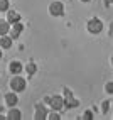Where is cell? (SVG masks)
Instances as JSON below:
<instances>
[{
    "mask_svg": "<svg viewBox=\"0 0 113 120\" xmlns=\"http://www.w3.org/2000/svg\"><path fill=\"white\" fill-rule=\"evenodd\" d=\"M81 118H83V120H93V118H95V117H93V112H91V110H84L83 115H81Z\"/></svg>",
    "mask_w": 113,
    "mask_h": 120,
    "instance_id": "e0dca14e",
    "label": "cell"
},
{
    "mask_svg": "<svg viewBox=\"0 0 113 120\" xmlns=\"http://www.w3.org/2000/svg\"><path fill=\"white\" fill-rule=\"evenodd\" d=\"M62 97H64V108H76L79 105V100L73 97V91L69 88H64Z\"/></svg>",
    "mask_w": 113,
    "mask_h": 120,
    "instance_id": "3957f363",
    "label": "cell"
},
{
    "mask_svg": "<svg viewBox=\"0 0 113 120\" xmlns=\"http://www.w3.org/2000/svg\"><path fill=\"white\" fill-rule=\"evenodd\" d=\"M7 20H9L10 24L20 22V14H19L17 10H12V9H9V10H7Z\"/></svg>",
    "mask_w": 113,
    "mask_h": 120,
    "instance_id": "7c38bea8",
    "label": "cell"
},
{
    "mask_svg": "<svg viewBox=\"0 0 113 120\" xmlns=\"http://www.w3.org/2000/svg\"><path fill=\"white\" fill-rule=\"evenodd\" d=\"M108 108H110V101L108 100L101 101V113H108Z\"/></svg>",
    "mask_w": 113,
    "mask_h": 120,
    "instance_id": "ac0fdd59",
    "label": "cell"
},
{
    "mask_svg": "<svg viewBox=\"0 0 113 120\" xmlns=\"http://www.w3.org/2000/svg\"><path fill=\"white\" fill-rule=\"evenodd\" d=\"M44 103H51V97H46L44 98Z\"/></svg>",
    "mask_w": 113,
    "mask_h": 120,
    "instance_id": "44dd1931",
    "label": "cell"
},
{
    "mask_svg": "<svg viewBox=\"0 0 113 120\" xmlns=\"http://www.w3.org/2000/svg\"><path fill=\"white\" fill-rule=\"evenodd\" d=\"M10 9V2L9 0H0V12H7Z\"/></svg>",
    "mask_w": 113,
    "mask_h": 120,
    "instance_id": "9a60e30c",
    "label": "cell"
},
{
    "mask_svg": "<svg viewBox=\"0 0 113 120\" xmlns=\"http://www.w3.org/2000/svg\"><path fill=\"white\" fill-rule=\"evenodd\" d=\"M81 2H83V4H88V2H91V0H81Z\"/></svg>",
    "mask_w": 113,
    "mask_h": 120,
    "instance_id": "d4e9b609",
    "label": "cell"
},
{
    "mask_svg": "<svg viewBox=\"0 0 113 120\" xmlns=\"http://www.w3.org/2000/svg\"><path fill=\"white\" fill-rule=\"evenodd\" d=\"M2 56H4V52H2V47H0V59H2Z\"/></svg>",
    "mask_w": 113,
    "mask_h": 120,
    "instance_id": "603a6c76",
    "label": "cell"
},
{
    "mask_svg": "<svg viewBox=\"0 0 113 120\" xmlns=\"http://www.w3.org/2000/svg\"><path fill=\"white\" fill-rule=\"evenodd\" d=\"M105 4H106V5L108 4H113V0H105Z\"/></svg>",
    "mask_w": 113,
    "mask_h": 120,
    "instance_id": "7402d4cb",
    "label": "cell"
},
{
    "mask_svg": "<svg viewBox=\"0 0 113 120\" xmlns=\"http://www.w3.org/2000/svg\"><path fill=\"white\" fill-rule=\"evenodd\" d=\"M22 30H24V26H22V22H15V24H12V27H10V36H12V39H17L20 34H22Z\"/></svg>",
    "mask_w": 113,
    "mask_h": 120,
    "instance_id": "9c48e42d",
    "label": "cell"
},
{
    "mask_svg": "<svg viewBox=\"0 0 113 120\" xmlns=\"http://www.w3.org/2000/svg\"><path fill=\"white\" fill-rule=\"evenodd\" d=\"M47 113H49V110L46 108V105H44V101H39V103H36V112H34V120H44V118H47Z\"/></svg>",
    "mask_w": 113,
    "mask_h": 120,
    "instance_id": "5b68a950",
    "label": "cell"
},
{
    "mask_svg": "<svg viewBox=\"0 0 113 120\" xmlns=\"http://www.w3.org/2000/svg\"><path fill=\"white\" fill-rule=\"evenodd\" d=\"M105 91H106L108 95H113V81H108L106 85H105Z\"/></svg>",
    "mask_w": 113,
    "mask_h": 120,
    "instance_id": "d6986e66",
    "label": "cell"
},
{
    "mask_svg": "<svg viewBox=\"0 0 113 120\" xmlns=\"http://www.w3.org/2000/svg\"><path fill=\"white\" fill-rule=\"evenodd\" d=\"M0 98H2V93H0Z\"/></svg>",
    "mask_w": 113,
    "mask_h": 120,
    "instance_id": "4316f807",
    "label": "cell"
},
{
    "mask_svg": "<svg viewBox=\"0 0 113 120\" xmlns=\"http://www.w3.org/2000/svg\"><path fill=\"white\" fill-rule=\"evenodd\" d=\"M111 118H113V117H111Z\"/></svg>",
    "mask_w": 113,
    "mask_h": 120,
    "instance_id": "83f0119b",
    "label": "cell"
},
{
    "mask_svg": "<svg viewBox=\"0 0 113 120\" xmlns=\"http://www.w3.org/2000/svg\"><path fill=\"white\" fill-rule=\"evenodd\" d=\"M22 118V112L17 107H10L9 113H7V120H20Z\"/></svg>",
    "mask_w": 113,
    "mask_h": 120,
    "instance_id": "8fae6325",
    "label": "cell"
},
{
    "mask_svg": "<svg viewBox=\"0 0 113 120\" xmlns=\"http://www.w3.org/2000/svg\"><path fill=\"white\" fill-rule=\"evenodd\" d=\"M9 71H10L12 75H20L22 71H24V66H22V63H20V61H17V59L10 61V64H9Z\"/></svg>",
    "mask_w": 113,
    "mask_h": 120,
    "instance_id": "ba28073f",
    "label": "cell"
},
{
    "mask_svg": "<svg viewBox=\"0 0 113 120\" xmlns=\"http://www.w3.org/2000/svg\"><path fill=\"white\" fill-rule=\"evenodd\" d=\"M14 44V39L10 34H5V36H0V47L2 49H10Z\"/></svg>",
    "mask_w": 113,
    "mask_h": 120,
    "instance_id": "30bf717a",
    "label": "cell"
},
{
    "mask_svg": "<svg viewBox=\"0 0 113 120\" xmlns=\"http://www.w3.org/2000/svg\"><path fill=\"white\" fill-rule=\"evenodd\" d=\"M2 112H4V105H0V113H2Z\"/></svg>",
    "mask_w": 113,
    "mask_h": 120,
    "instance_id": "484cf974",
    "label": "cell"
},
{
    "mask_svg": "<svg viewBox=\"0 0 113 120\" xmlns=\"http://www.w3.org/2000/svg\"><path fill=\"white\" fill-rule=\"evenodd\" d=\"M49 14L52 17H62L64 15V4L61 0H52L49 4Z\"/></svg>",
    "mask_w": 113,
    "mask_h": 120,
    "instance_id": "277c9868",
    "label": "cell"
},
{
    "mask_svg": "<svg viewBox=\"0 0 113 120\" xmlns=\"http://www.w3.org/2000/svg\"><path fill=\"white\" fill-rule=\"evenodd\" d=\"M47 118H49V120H59L61 115H59V112H58V110H51L49 113H47Z\"/></svg>",
    "mask_w": 113,
    "mask_h": 120,
    "instance_id": "2e32d148",
    "label": "cell"
},
{
    "mask_svg": "<svg viewBox=\"0 0 113 120\" xmlns=\"http://www.w3.org/2000/svg\"><path fill=\"white\" fill-rule=\"evenodd\" d=\"M110 63H111V66H113V54H111V58H110Z\"/></svg>",
    "mask_w": 113,
    "mask_h": 120,
    "instance_id": "cb8c5ba5",
    "label": "cell"
},
{
    "mask_svg": "<svg viewBox=\"0 0 113 120\" xmlns=\"http://www.w3.org/2000/svg\"><path fill=\"white\" fill-rule=\"evenodd\" d=\"M108 34H113V20H111V24H110V29H108Z\"/></svg>",
    "mask_w": 113,
    "mask_h": 120,
    "instance_id": "ffe728a7",
    "label": "cell"
},
{
    "mask_svg": "<svg viewBox=\"0 0 113 120\" xmlns=\"http://www.w3.org/2000/svg\"><path fill=\"white\" fill-rule=\"evenodd\" d=\"M4 100H5V105L7 107H17V103H19V93L17 91H9V93H5V97H4Z\"/></svg>",
    "mask_w": 113,
    "mask_h": 120,
    "instance_id": "8992f818",
    "label": "cell"
},
{
    "mask_svg": "<svg viewBox=\"0 0 113 120\" xmlns=\"http://www.w3.org/2000/svg\"><path fill=\"white\" fill-rule=\"evenodd\" d=\"M24 69H26V73H27V76L30 78V76H34L36 73H37V64L36 63H32V61H29L26 66H24Z\"/></svg>",
    "mask_w": 113,
    "mask_h": 120,
    "instance_id": "5bb4252c",
    "label": "cell"
},
{
    "mask_svg": "<svg viewBox=\"0 0 113 120\" xmlns=\"http://www.w3.org/2000/svg\"><path fill=\"white\" fill-rule=\"evenodd\" d=\"M10 27H12V24L7 20V19H0V36L9 34L10 32Z\"/></svg>",
    "mask_w": 113,
    "mask_h": 120,
    "instance_id": "4fadbf2b",
    "label": "cell"
},
{
    "mask_svg": "<svg viewBox=\"0 0 113 120\" xmlns=\"http://www.w3.org/2000/svg\"><path fill=\"white\" fill-rule=\"evenodd\" d=\"M86 29H88V32L93 34V36L100 34L101 30H103V22H101V19H98V17H91L90 20L86 22Z\"/></svg>",
    "mask_w": 113,
    "mask_h": 120,
    "instance_id": "7a4b0ae2",
    "label": "cell"
},
{
    "mask_svg": "<svg viewBox=\"0 0 113 120\" xmlns=\"http://www.w3.org/2000/svg\"><path fill=\"white\" fill-rule=\"evenodd\" d=\"M49 105H51V108H52V110L61 112V110L64 108V97H61V95H52Z\"/></svg>",
    "mask_w": 113,
    "mask_h": 120,
    "instance_id": "52a82bcc",
    "label": "cell"
},
{
    "mask_svg": "<svg viewBox=\"0 0 113 120\" xmlns=\"http://www.w3.org/2000/svg\"><path fill=\"white\" fill-rule=\"evenodd\" d=\"M9 85H10V90L17 91V93H22L24 90H26V86H27V81H26V78H22L19 75H12Z\"/></svg>",
    "mask_w": 113,
    "mask_h": 120,
    "instance_id": "6da1fadb",
    "label": "cell"
}]
</instances>
